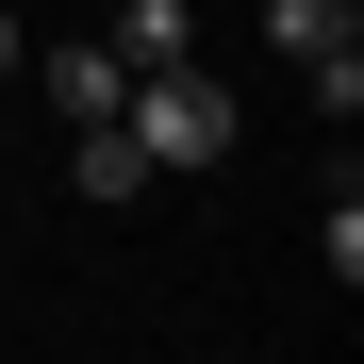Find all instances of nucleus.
<instances>
[{
	"label": "nucleus",
	"instance_id": "20e7f679",
	"mask_svg": "<svg viewBox=\"0 0 364 364\" xmlns=\"http://www.w3.org/2000/svg\"><path fill=\"white\" fill-rule=\"evenodd\" d=\"M67 199H83V215L149 199V149H133V133H67Z\"/></svg>",
	"mask_w": 364,
	"mask_h": 364
},
{
	"label": "nucleus",
	"instance_id": "f03ea898",
	"mask_svg": "<svg viewBox=\"0 0 364 364\" xmlns=\"http://www.w3.org/2000/svg\"><path fill=\"white\" fill-rule=\"evenodd\" d=\"M116 100H133V67H116L100 33H67V50H50V116H67V133H116Z\"/></svg>",
	"mask_w": 364,
	"mask_h": 364
},
{
	"label": "nucleus",
	"instance_id": "423d86ee",
	"mask_svg": "<svg viewBox=\"0 0 364 364\" xmlns=\"http://www.w3.org/2000/svg\"><path fill=\"white\" fill-rule=\"evenodd\" d=\"M17 67H33V50H17V0H0V83H17Z\"/></svg>",
	"mask_w": 364,
	"mask_h": 364
},
{
	"label": "nucleus",
	"instance_id": "f257e3e1",
	"mask_svg": "<svg viewBox=\"0 0 364 364\" xmlns=\"http://www.w3.org/2000/svg\"><path fill=\"white\" fill-rule=\"evenodd\" d=\"M116 133L149 149V182H166V166H215V149H232V83H215V67H149L133 100H116Z\"/></svg>",
	"mask_w": 364,
	"mask_h": 364
},
{
	"label": "nucleus",
	"instance_id": "39448f33",
	"mask_svg": "<svg viewBox=\"0 0 364 364\" xmlns=\"http://www.w3.org/2000/svg\"><path fill=\"white\" fill-rule=\"evenodd\" d=\"M265 50L282 67H331V50H364V33H348V0H265Z\"/></svg>",
	"mask_w": 364,
	"mask_h": 364
},
{
	"label": "nucleus",
	"instance_id": "7ed1b4c3",
	"mask_svg": "<svg viewBox=\"0 0 364 364\" xmlns=\"http://www.w3.org/2000/svg\"><path fill=\"white\" fill-rule=\"evenodd\" d=\"M100 50H116L133 83H149V67H199V0H116V33H100Z\"/></svg>",
	"mask_w": 364,
	"mask_h": 364
}]
</instances>
